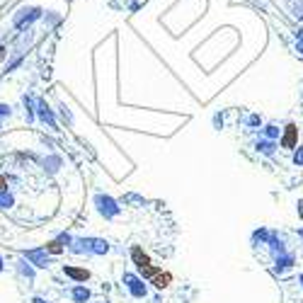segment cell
I'll use <instances>...</instances> for the list:
<instances>
[{
    "mask_svg": "<svg viewBox=\"0 0 303 303\" xmlns=\"http://www.w3.org/2000/svg\"><path fill=\"white\" fill-rule=\"evenodd\" d=\"M42 17H44V10H42V7L27 5V7H20V10L15 12L12 24H15L17 29H24L27 24H32V22H37V20H42Z\"/></svg>",
    "mask_w": 303,
    "mask_h": 303,
    "instance_id": "cell-1",
    "label": "cell"
},
{
    "mask_svg": "<svg viewBox=\"0 0 303 303\" xmlns=\"http://www.w3.org/2000/svg\"><path fill=\"white\" fill-rule=\"evenodd\" d=\"M296 124H289L286 126V133H284V138H281V146L284 148H294V143H296Z\"/></svg>",
    "mask_w": 303,
    "mask_h": 303,
    "instance_id": "cell-2",
    "label": "cell"
},
{
    "mask_svg": "<svg viewBox=\"0 0 303 303\" xmlns=\"http://www.w3.org/2000/svg\"><path fill=\"white\" fill-rule=\"evenodd\" d=\"M131 257H133V262L138 264V269H141V267H148V264H151L148 255H146V252H143L141 247H133V250H131Z\"/></svg>",
    "mask_w": 303,
    "mask_h": 303,
    "instance_id": "cell-3",
    "label": "cell"
},
{
    "mask_svg": "<svg viewBox=\"0 0 303 303\" xmlns=\"http://www.w3.org/2000/svg\"><path fill=\"white\" fill-rule=\"evenodd\" d=\"M63 272L68 274V277H73V279H78V281H85L90 274H87V269H75V267H63Z\"/></svg>",
    "mask_w": 303,
    "mask_h": 303,
    "instance_id": "cell-4",
    "label": "cell"
},
{
    "mask_svg": "<svg viewBox=\"0 0 303 303\" xmlns=\"http://www.w3.org/2000/svg\"><path fill=\"white\" fill-rule=\"evenodd\" d=\"M170 281H173V277H170V274H160V272H158V274L153 277V284H155L158 289H165V286H170Z\"/></svg>",
    "mask_w": 303,
    "mask_h": 303,
    "instance_id": "cell-5",
    "label": "cell"
},
{
    "mask_svg": "<svg viewBox=\"0 0 303 303\" xmlns=\"http://www.w3.org/2000/svg\"><path fill=\"white\" fill-rule=\"evenodd\" d=\"M126 281H129V286H131L133 296H143V294H146V289H141V286H138V284H141L138 279H133V277H126Z\"/></svg>",
    "mask_w": 303,
    "mask_h": 303,
    "instance_id": "cell-6",
    "label": "cell"
},
{
    "mask_svg": "<svg viewBox=\"0 0 303 303\" xmlns=\"http://www.w3.org/2000/svg\"><path fill=\"white\" fill-rule=\"evenodd\" d=\"M257 148H260L262 153H267V155H272V153H274V143H272V141H264V143H257Z\"/></svg>",
    "mask_w": 303,
    "mask_h": 303,
    "instance_id": "cell-7",
    "label": "cell"
},
{
    "mask_svg": "<svg viewBox=\"0 0 303 303\" xmlns=\"http://www.w3.org/2000/svg\"><path fill=\"white\" fill-rule=\"evenodd\" d=\"M138 272H141V277H155V274H158L160 269H158V267H151V264H148V267H141Z\"/></svg>",
    "mask_w": 303,
    "mask_h": 303,
    "instance_id": "cell-8",
    "label": "cell"
},
{
    "mask_svg": "<svg viewBox=\"0 0 303 303\" xmlns=\"http://www.w3.org/2000/svg\"><path fill=\"white\" fill-rule=\"evenodd\" d=\"M87 296H90L87 289H75V291H73V299H75V301H87Z\"/></svg>",
    "mask_w": 303,
    "mask_h": 303,
    "instance_id": "cell-9",
    "label": "cell"
},
{
    "mask_svg": "<svg viewBox=\"0 0 303 303\" xmlns=\"http://www.w3.org/2000/svg\"><path fill=\"white\" fill-rule=\"evenodd\" d=\"M296 49H299V51L303 54V29H299V32H296Z\"/></svg>",
    "mask_w": 303,
    "mask_h": 303,
    "instance_id": "cell-10",
    "label": "cell"
},
{
    "mask_svg": "<svg viewBox=\"0 0 303 303\" xmlns=\"http://www.w3.org/2000/svg\"><path fill=\"white\" fill-rule=\"evenodd\" d=\"M59 20H61V15H49V12L44 15V22H49V24H56Z\"/></svg>",
    "mask_w": 303,
    "mask_h": 303,
    "instance_id": "cell-11",
    "label": "cell"
},
{
    "mask_svg": "<svg viewBox=\"0 0 303 303\" xmlns=\"http://www.w3.org/2000/svg\"><path fill=\"white\" fill-rule=\"evenodd\" d=\"M46 250H49V252H54V255H59L63 247H61L59 242H49V245H46Z\"/></svg>",
    "mask_w": 303,
    "mask_h": 303,
    "instance_id": "cell-12",
    "label": "cell"
},
{
    "mask_svg": "<svg viewBox=\"0 0 303 303\" xmlns=\"http://www.w3.org/2000/svg\"><path fill=\"white\" fill-rule=\"evenodd\" d=\"M267 136H269V138H277V136H279V129H277V126H267Z\"/></svg>",
    "mask_w": 303,
    "mask_h": 303,
    "instance_id": "cell-13",
    "label": "cell"
},
{
    "mask_svg": "<svg viewBox=\"0 0 303 303\" xmlns=\"http://www.w3.org/2000/svg\"><path fill=\"white\" fill-rule=\"evenodd\" d=\"M0 114H2V117H5V114L10 117V107H5V105H0Z\"/></svg>",
    "mask_w": 303,
    "mask_h": 303,
    "instance_id": "cell-14",
    "label": "cell"
},
{
    "mask_svg": "<svg viewBox=\"0 0 303 303\" xmlns=\"http://www.w3.org/2000/svg\"><path fill=\"white\" fill-rule=\"evenodd\" d=\"M5 56H7V49H5V46H2V44H0V61L5 59Z\"/></svg>",
    "mask_w": 303,
    "mask_h": 303,
    "instance_id": "cell-15",
    "label": "cell"
},
{
    "mask_svg": "<svg viewBox=\"0 0 303 303\" xmlns=\"http://www.w3.org/2000/svg\"><path fill=\"white\" fill-rule=\"evenodd\" d=\"M0 189H5V180L2 177H0Z\"/></svg>",
    "mask_w": 303,
    "mask_h": 303,
    "instance_id": "cell-16",
    "label": "cell"
}]
</instances>
